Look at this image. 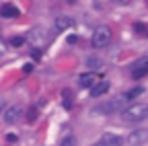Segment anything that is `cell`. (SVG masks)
Instances as JSON below:
<instances>
[{"mask_svg":"<svg viewBox=\"0 0 148 146\" xmlns=\"http://www.w3.org/2000/svg\"><path fill=\"white\" fill-rule=\"evenodd\" d=\"M148 117V103H132L121 111V119L125 123H136Z\"/></svg>","mask_w":148,"mask_h":146,"instance_id":"6da1fadb","label":"cell"},{"mask_svg":"<svg viewBox=\"0 0 148 146\" xmlns=\"http://www.w3.org/2000/svg\"><path fill=\"white\" fill-rule=\"evenodd\" d=\"M109 41H111V29H109V27L101 25V27H97L95 31H92V37H90V43H92V47L101 49V47L109 45Z\"/></svg>","mask_w":148,"mask_h":146,"instance_id":"7a4b0ae2","label":"cell"},{"mask_svg":"<svg viewBox=\"0 0 148 146\" xmlns=\"http://www.w3.org/2000/svg\"><path fill=\"white\" fill-rule=\"evenodd\" d=\"M125 103H127V99H125V93H123V95H117L115 99H111V101H109V103H105V105H99V107H95V113H103V115L115 113L117 109H121Z\"/></svg>","mask_w":148,"mask_h":146,"instance_id":"3957f363","label":"cell"},{"mask_svg":"<svg viewBox=\"0 0 148 146\" xmlns=\"http://www.w3.org/2000/svg\"><path fill=\"white\" fill-rule=\"evenodd\" d=\"M130 74H132V78L148 76V56H142V58H138L136 62L130 64Z\"/></svg>","mask_w":148,"mask_h":146,"instance_id":"277c9868","label":"cell"},{"mask_svg":"<svg viewBox=\"0 0 148 146\" xmlns=\"http://www.w3.org/2000/svg\"><path fill=\"white\" fill-rule=\"evenodd\" d=\"M125 144L127 146H146L148 144V130H146V127H138V130H134L132 134L125 138Z\"/></svg>","mask_w":148,"mask_h":146,"instance_id":"5b68a950","label":"cell"},{"mask_svg":"<svg viewBox=\"0 0 148 146\" xmlns=\"http://www.w3.org/2000/svg\"><path fill=\"white\" fill-rule=\"evenodd\" d=\"M21 117H23V107L21 105L6 107V111H4V121L6 123H16V121H21Z\"/></svg>","mask_w":148,"mask_h":146,"instance_id":"8992f818","label":"cell"},{"mask_svg":"<svg viewBox=\"0 0 148 146\" xmlns=\"http://www.w3.org/2000/svg\"><path fill=\"white\" fill-rule=\"evenodd\" d=\"M101 142H103L105 146H123V138L117 136V134H111V132L103 134V136H101Z\"/></svg>","mask_w":148,"mask_h":146,"instance_id":"52a82bcc","label":"cell"},{"mask_svg":"<svg viewBox=\"0 0 148 146\" xmlns=\"http://www.w3.org/2000/svg\"><path fill=\"white\" fill-rule=\"evenodd\" d=\"M78 84L82 86V88H92L97 84V76L92 74V72H86V74H80L78 76Z\"/></svg>","mask_w":148,"mask_h":146,"instance_id":"ba28073f","label":"cell"},{"mask_svg":"<svg viewBox=\"0 0 148 146\" xmlns=\"http://www.w3.org/2000/svg\"><path fill=\"white\" fill-rule=\"evenodd\" d=\"M109 86H111L109 80H99L95 86L90 88V95H92V97H101V95H105L107 90H109Z\"/></svg>","mask_w":148,"mask_h":146,"instance_id":"9c48e42d","label":"cell"},{"mask_svg":"<svg viewBox=\"0 0 148 146\" xmlns=\"http://www.w3.org/2000/svg\"><path fill=\"white\" fill-rule=\"evenodd\" d=\"M0 14H2L4 19H14V16H18V8L12 6V4H2V8H0Z\"/></svg>","mask_w":148,"mask_h":146,"instance_id":"30bf717a","label":"cell"},{"mask_svg":"<svg viewBox=\"0 0 148 146\" xmlns=\"http://www.w3.org/2000/svg\"><path fill=\"white\" fill-rule=\"evenodd\" d=\"M72 25V19L70 16H58L56 19V31H64V29H68Z\"/></svg>","mask_w":148,"mask_h":146,"instance_id":"8fae6325","label":"cell"},{"mask_svg":"<svg viewBox=\"0 0 148 146\" xmlns=\"http://www.w3.org/2000/svg\"><path fill=\"white\" fill-rule=\"evenodd\" d=\"M142 93H144V88H142V86H136V88H132V90H127V93H125V99L132 101V99H136V97L142 95Z\"/></svg>","mask_w":148,"mask_h":146,"instance_id":"7c38bea8","label":"cell"},{"mask_svg":"<svg viewBox=\"0 0 148 146\" xmlns=\"http://www.w3.org/2000/svg\"><path fill=\"white\" fill-rule=\"evenodd\" d=\"M25 41H27V39L23 37V35H14V37L10 39V45H12V47H21Z\"/></svg>","mask_w":148,"mask_h":146,"instance_id":"4fadbf2b","label":"cell"},{"mask_svg":"<svg viewBox=\"0 0 148 146\" xmlns=\"http://www.w3.org/2000/svg\"><path fill=\"white\" fill-rule=\"evenodd\" d=\"M86 64H88L90 68H101V66H103V62H99L97 58H88V60H86Z\"/></svg>","mask_w":148,"mask_h":146,"instance_id":"5bb4252c","label":"cell"},{"mask_svg":"<svg viewBox=\"0 0 148 146\" xmlns=\"http://www.w3.org/2000/svg\"><path fill=\"white\" fill-rule=\"evenodd\" d=\"M64 107L70 109L72 107V101H70V90H64Z\"/></svg>","mask_w":148,"mask_h":146,"instance_id":"9a60e30c","label":"cell"},{"mask_svg":"<svg viewBox=\"0 0 148 146\" xmlns=\"http://www.w3.org/2000/svg\"><path fill=\"white\" fill-rule=\"evenodd\" d=\"M60 146H74V138H72V136H66V138L60 142Z\"/></svg>","mask_w":148,"mask_h":146,"instance_id":"2e32d148","label":"cell"},{"mask_svg":"<svg viewBox=\"0 0 148 146\" xmlns=\"http://www.w3.org/2000/svg\"><path fill=\"white\" fill-rule=\"evenodd\" d=\"M39 58H41V51L35 47V49H33V60H39Z\"/></svg>","mask_w":148,"mask_h":146,"instance_id":"e0dca14e","label":"cell"},{"mask_svg":"<svg viewBox=\"0 0 148 146\" xmlns=\"http://www.w3.org/2000/svg\"><path fill=\"white\" fill-rule=\"evenodd\" d=\"M23 72H25V74H29V72H33V66H31V64H25V66H23Z\"/></svg>","mask_w":148,"mask_h":146,"instance_id":"ac0fdd59","label":"cell"},{"mask_svg":"<svg viewBox=\"0 0 148 146\" xmlns=\"http://www.w3.org/2000/svg\"><path fill=\"white\" fill-rule=\"evenodd\" d=\"M6 140L8 142H16V134H6Z\"/></svg>","mask_w":148,"mask_h":146,"instance_id":"d6986e66","label":"cell"},{"mask_svg":"<svg viewBox=\"0 0 148 146\" xmlns=\"http://www.w3.org/2000/svg\"><path fill=\"white\" fill-rule=\"evenodd\" d=\"M136 31H138V33H144V31H146V25H136Z\"/></svg>","mask_w":148,"mask_h":146,"instance_id":"ffe728a7","label":"cell"},{"mask_svg":"<svg viewBox=\"0 0 148 146\" xmlns=\"http://www.w3.org/2000/svg\"><path fill=\"white\" fill-rule=\"evenodd\" d=\"M92 146H105V144H103V142H101V140H99V142H97V144H92Z\"/></svg>","mask_w":148,"mask_h":146,"instance_id":"44dd1931","label":"cell"},{"mask_svg":"<svg viewBox=\"0 0 148 146\" xmlns=\"http://www.w3.org/2000/svg\"><path fill=\"white\" fill-rule=\"evenodd\" d=\"M0 107H2V97H0Z\"/></svg>","mask_w":148,"mask_h":146,"instance_id":"7402d4cb","label":"cell"}]
</instances>
